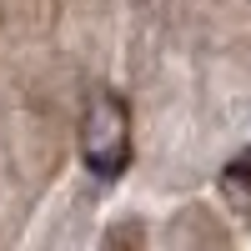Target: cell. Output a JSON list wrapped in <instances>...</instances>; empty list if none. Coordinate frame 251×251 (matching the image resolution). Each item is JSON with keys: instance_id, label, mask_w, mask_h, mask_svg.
Wrapping results in <instances>:
<instances>
[{"instance_id": "cell-3", "label": "cell", "mask_w": 251, "mask_h": 251, "mask_svg": "<svg viewBox=\"0 0 251 251\" xmlns=\"http://www.w3.org/2000/svg\"><path fill=\"white\" fill-rule=\"evenodd\" d=\"M100 251H141V226L136 221H121L106 231V241H100Z\"/></svg>"}, {"instance_id": "cell-2", "label": "cell", "mask_w": 251, "mask_h": 251, "mask_svg": "<svg viewBox=\"0 0 251 251\" xmlns=\"http://www.w3.org/2000/svg\"><path fill=\"white\" fill-rule=\"evenodd\" d=\"M221 196L236 206L241 216H251V146L241 156L226 161V171H221Z\"/></svg>"}, {"instance_id": "cell-1", "label": "cell", "mask_w": 251, "mask_h": 251, "mask_svg": "<svg viewBox=\"0 0 251 251\" xmlns=\"http://www.w3.org/2000/svg\"><path fill=\"white\" fill-rule=\"evenodd\" d=\"M80 156L100 181H116L126 166H131V116H126V100L116 91H100L86 121H80Z\"/></svg>"}]
</instances>
